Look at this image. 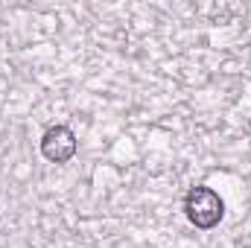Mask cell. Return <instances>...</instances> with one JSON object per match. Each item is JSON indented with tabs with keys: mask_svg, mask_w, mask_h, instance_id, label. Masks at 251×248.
<instances>
[{
	"mask_svg": "<svg viewBox=\"0 0 251 248\" xmlns=\"http://www.w3.org/2000/svg\"><path fill=\"white\" fill-rule=\"evenodd\" d=\"M184 213H187L190 225H196L201 231H210V228H216L222 222L225 201L210 187H193V190H187V196H184Z\"/></svg>",
	"mask_w": 251,
	"mask_h": 248,
	"instance_id": "6da1fadb",
	"label": "cell"
},
{
	"mask_svg": "<svg viewBox=\"0 0 251 248\" xmlns=\"http://www.w3.org/2000/svg\"><path fill=\"white\" fill-rule=\"evenodd\" d=\"M41 155L50 164H67L76 155V134L67 125H50L41 137Z\"/></svg>",
	"mask_w": 251,
	"mask_h": 248,
	"instance_id": "7a4b0ae2",
	"label": "cell"
}]
</instances>
